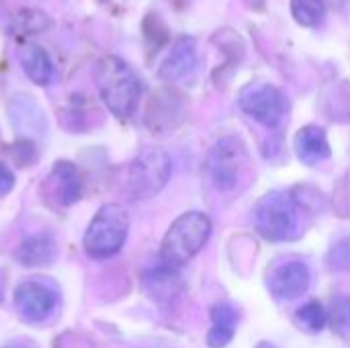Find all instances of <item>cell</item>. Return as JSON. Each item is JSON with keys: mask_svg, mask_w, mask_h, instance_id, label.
<instances>
[{"mask_svg": "<svg viewBox=\"0 0 350 348\" xmlns=\"http://www.w3.org/2000/svg\"><path fill=\"white\" fill-rule=\"evenodd\" d=\"M14 306L18 316L29 324L47 322L57 308V291L39 281H25L14 289Z\"/></svg>", "mask_w": 350, "mask_h": 348, "instance_id": "cell-8", "label": "cell"}, {"mask_svg": "<svg viewBox=\"0 0 350 348\" xmlns=\"http://www.w3.org/2000/svg\"><path fill=\"white\" fill-rule=\"evenodd\" d=\"M326 2H328V4H332L334 8H342L349 0H326Z\"/></svg>", "mask_w": 350, "mask_h": 348, "instance_id": "cell-25", "label": "cell"}, {"mask_svg": "<svg viewBox=\"0 0 350 348\" xmlns=\"http://www.w3.org/2000/svg\"><path fill=\"white\" fill-rule=\"evenodd\" d=\"M187 115L185 96L174 88H160L152 94L146 109V125L152 133L164 135L174 131Z\"/></svg>", "mask_w": 350, "mask_h": 348, "instance_id": "cell-9", "label": "cell"}, {"mask_svg": "<svg viewBox=\"0 0 350 348\" xmlns=\"http://www.w3.org/2000/svg\"><path fill=\"white\" fill-rule=\"evenodd\" d=\"M326 265H328L330 271H336V273H347V271H350V236L338 240L330 248V252L326 256Z\"/></svg>", "mask_w": 350, "mask_h": 348, "instance_id": "cell-21", "label": "cell"}, {"mask_svg": "<svg viewBox=\"0 0 350 348\" xmlns=\"http://www.w3.org/2000/svg\"><path fill=\"white\" fill-rule=\"evenodd\" d=\"M94 82L107 109L119 117L129 119L142 96V82L127 62L117 55H105L94 66Z\"/></svg>", "mask_w": 350, "mask_h": 348, "instance_id": "cell-1", "label": "cell"}, {"mask_svg": "<svg viewBox=\"0 0 350 348\" xmlns=\"http://www.w3.org/2000/svg\"><path fill=\"white\" fill-rule=\"evenodd\" d=\"M144 35H146V41L152 47V53H156L160 47L166 45L170 31H168L166 23L158 14H148L146 21H144Z\"/></svg>", "mask_w": 350, "mask_h": 348, "instance_id": "cell-20", "label": "cell"}, {"mask_svg": "<svg viewBox=\"0 0 350 348\" xmlns=\"http://www.w3.org/2000/svg\"><path fill=\"white\" fill-rule=\"evenodd\" d=\"M293 148H295V154H297L299 162H304L306 166H316V164H320V162H324V160H328L332 156L328 135L318 125L301 127L295 133Z\"/></svg>", "mask_w": 350, "mask_h": 348, "instance_id": "cell-12", "label": "cell"}, {"mask_svg": "<svg viewBox=\"0 0 350 348\" xmlns=\"http://www.w3.org/2000/svg\"><path fill=\"white\" fill-rule=\"evenodd\" d=\"M45 189L62 207L74 205L82 197V180L78 168L68 160L55 162L49 176L45 178Z\"/></svg>", "mask_w": 350, "mask_h": 348, "instance_id": "cell-11", "label": "cell"}, {"mask_svg": "<svg viewBox=\"0 0 350 348\" xmlns=\"http://www.w3.org/2000/svg\"><path fill=\"white\" fill-rule=\"evenodd\" d=\"M211 236V219L201 211L183 213L174 224L168 228L162 246H160V260L166 267L178 269L195 258Z\"/></svg>", "mask_w": 350, "mask_h": 348, "instance_id": "cell-2", "label": "cell"}, {"mask_svg": "<svg viewBox=\"0 0 350 348\" xmlns=\"http://www.w3.org/2000/svg\"><path fill=\"white\" fill-rule=\"evenodd\" d=\"M12 187H14V174H12V170L8 166H4L0 162V195L10 193Z\"/></svg>", "mask_w": 350, "mask_h": 348, "instance_id": "cell-24", "label": "cell"}, {"mask_svg": "<svg viewBox=\"0 0 350 348\" xmlns=\"http://www.w3.org/2000/svg\"><path fill=\"white\" fill-rule=\"evenodd\" d=\"M129 234V215L123 205L107 203L92 217L84 234V252L90 258L103 260L115 256Z\"/></svg>", "mask_w": 350, "mask_h": 348, "instance_id": "cell-3", "label": "cell"}, {"mask_svg": "<svg viewBox=\"0 0 350 348\" xmlns=\"http://www.w3.org/2000/svg\"><path fill=\"white\" fill-rule=\"evenodd\" d=\"M211 322L213 326H224L236 330L238 326V312L230 304H217L211 308Z\"/></svg>", "mask_w": 350, "mask_h": 348, "instance_id": "cell-22", "label": "cell"}, {"mask_svg": "<svg viewBox=\"0 0 350 348\" xmlns=\"http://www.w3.org/2000/svg\"><path fill=\"white\" fill-rule=\"evenodd\" d=\"M170 172V156L162 148H146L133 158L127 168L125 195L129 197V201L152 199L166 187Z\"/></svg>", "mask_w": 350, "mask_h": 348, "instance_id": "cell-4", "label": "cell"}, {"mask_svg": "<svg viewBox=\"0 0 350 348\" xmlns=\"http://www.w3.org/2000/svg\"><path fill=\"white\" fill-rule=\"evenodd\" d=\"M57 248L49 234H35L21 242L16 248V260L23 267H47L55 260Z\"/></svg>", "mask_w": 350, "mask_h": 348, "instance_id": "cell-14", "label": "cell"}, {"mask_svg": "<svg viewBox=\"0 0 350 348\" xmlns=\"http://www.w3.org/2000/svg\"><path fill=\"white\" fill-rule=\"evenodd\" d=\"M328 324L340 338H350V295L338 293L330 302Z\"/></svg>", "mask_w": 350, "mask_h": 348, "instance_id": "cell-16", "label": "cell"}, {"mask_svg": "<svg viewBox=\"0 0 350 348\" xmlns=\"http://www.w3.org/2000/svg\"><path fill=\"white\" fill-rule=\"evenodd\" d=\"M234 332L232 328H224V326H211V330L207 332V347L209 348H224L228 347L234 338Z\"/></svg>", "mask_w": 350, "mask_h": 348, "instance_id": "cell-23", "label": "cell"}, {"mask_svg": "<svg viewBox=\"0 0 350 348\" xmlns=\"http://www.w3.org/2000/svg\"><path fill=\"white\" fill-rule=\"evenodd\" d=\"M238 105L248 117L269 129L281 125L287 111V98L283 90L269 82H254L244 86L238 94Z\"/></svg>", "mask_w": 350, "mask_h": 348, "instance_id": "cell-7", "label": "cell"}, {"mask_svg": "<svg viewBox=\"0 0 350 348\" xmlns=\"http://www.w3.org/2000/svg\"><path fill=\"white\" fill-rule=\"evenodd\" d=\"M195 64H197V41L193 37H180L172 45L166 59L162 62L158 76L166 82H172L189 74L195 68Z\"/></svg>", "mask_w": 350, "mask_h": 348, "instance_id": "cell-13", "label": "cell"}, {"mask_svg": "<svg viewBox=\"0 0 350 348\" xmlns=\"http://www.w3.org/2000/svg\"><path fill=\"white\" fill-rule=\"evenodd\" d=\"M312 283V271L306 263L301 260H289L281 265L273 275H271V291L279 299H297L301 297Z\"/></svg>", "mask_w": 350, "mask_h": 348, "instance_id": "cell-10", "label": "cell"}, {"mask_svg": "<svg viewBox=\"0 0 350 348\" xmlns=\"http://www.w3.org/2000/svg\"><path fill=\"white\" fill-rule=\"evenodd\" d=\"M2 348H31L29 345H25V343H10V345H6V347Z\"/></svg>", "mask_w": 350, "mask_h": 348, "instance_id": "cell-26", "label": "cell"}, {"mask_svg": "<svg viewBox=\"0 0 350 348\" xmlns=\"http://www.w3.org/2000/svg\"><path fill=\"white\" fill-rule=\"evenodd\" d=\"M256 348H277V347H273V345H269V343H260Z\"/></svg>", "mask_w": 350, "mask_h": 348, "instance_id": "cell-27", "label": "cell"}, {"mask_svg": "<svg viewBox=\"0 0 350 348\" xmlns=\"http://www.w3.org/2000/svg\"><path fill=\"white\" fill-rule=\"evenodd\" d=\"M248 166V152L240 137H221L207 156V172L217 191H232Z\"/></svg>", "mask_w": 350, "mask_h": 348, "instance_id": "cell-6", "label": "cell"}, {"mask_svg": "<svg viewBox=\"0 0 350 348\" xmlns=\"http://www.w3.org/2000/svg\"><path fill=\"white\" fill-rule=\"evenodd\" d=\"M291 14L301 27H318L326 14V0H291Z\"/></svg>", "mask_w": 350, "mask_h": 348, "instance_id": "cell-17", "label": "cell"}, {"mask_svg": "<svg viewBox=\"0 0 350 348\" xmlns=\"http://www.w3.org/2000/svg\"><path fill=\"white\" fill-rule=\"evenodd\" d=\"M18 59H21V66L27 74V78L37 84V86H47L53 78V64H51V57L49 53L37 45V43H27L21 47V53H18Z\"/></svg>", "mask_w": 350, "mask_h": 348, "instance_id": "cell-15", "label": "cell"}, {"mask_svg": "<svg viewBox=\"0 0 350 348\" xmlns=\"http://www.w3.org/2000/svg\"><path fill=\"white\" fill-rule=\"evenodd\" d=\"M297 222V197L293 193H269L254 207V228L269 242L291 238Z\"/></svg>", "mask_w": 350, "mask_h": 348, "instance_id": "cell-5", "label": "cell"}, {"mask_svg": "<svg viewBox=\"0 0 350 348\" xmlns=\"http://www.w3.org/2000/svg\"><path fill=\"white\" fill-rule=\"evenodd\" d=\"M295 320L308 332H322L328 324V310L320 302L312 299L295 312Z\"/></svg>", "mask_w": 350, "mask_h": 348, "instance_id": "cell-18", "label": "cell"}, {"mask_svg": "<svg viewBox=\"0 0 350 348\" xmlns=\"http://www.w3.org/2000/svg\"><path fill=\"white\" fill-rule=\"evenodd\" d=\"M47 25H49V18L41 10H21L12 21V31L21 35H29V33H39L47 29Z\"/></svg>", "mask_w": 350, "mask_h": 348, "instance_id": "cell-19", "label": "cell"}]
</instances>
